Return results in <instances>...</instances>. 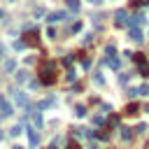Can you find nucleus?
Wrapping results in <instances>:
<instances>
[{
  "label": "nucleus",
  "mask_w": 149,
  "mask_h": 149,
  "mask_svg": "<svg viewBox=\"0 0 149 149\" xmlns=\"http://www.w3.org/2000/svg\"><path fill=\"white\" fill-rule=\"evenodd\" d=\"M74 114H77V116H86V107H84V105H77V107H74Z\"/></svg>",
  "instance_id": "obj_19"
},
{
  "label": "nucleus",
  "mask_w": 149,
  "mask_h": 149,
  "mask_svg": "<svg viewBox=\"0 0 149 149\" xmlns=\"http://www.w3.org/2000/svg\"><path fill=\"white\" fill-rule=\"evenodd\" d=\"M2 19H5V12H2V9H0V21H2Z\"/></svg>",
  "instance_id": "obj_36"
},
{
  "label": "nucleus",
  "mask_w": 149,
  "mask_h": 149,
  "mask_svg": "<svg viewBox=\"0 0 149 149\" xmlns=\"http://www.w3.org/2000/svg\"><path fill=\"white\" fill-rule=\"evenodd\" d=\"M28 140H30V147H35L40 142V135H37V128H28Z\"/></svg>",
  "instance_id": "obj_10"
},
{
  "label": "nucleus",
  "mask_w": 149,
  "mask_h": 149,
  "mask_svg": "<svg viewBox=\"0 0 149 149\" xmlns=\"http://www.w3.org/2000/svg\"><path fill=\"white\" fill-rule=\"evenodd\" d=\"M119 130H121V140H130V137H133L130 128H119Z\"/></svg>",
  "instance_id": "obj_16"
},
{
  "label": "nucleus",
  "mask_w": 149,
  "mask_h": 149,
  "mask_svg": "<svg viewBox=\"0 0 149 149\" xmlns=\"http://www.w3.org/2000/svg\"><path fill=\"white\" fill-rule=\"evenodd\" d=\"M95 135H98L100 140H107V133H105V130H95Z\"/></svg>",
  "instance_id": "obj_28"
},
{
  "label": "nucleus",
  "mask_w": 149,
  "mask_h": 149,
  "mask_svg": "<svg viewBox=\"0 0 149 149\" xmlns=\"http://www.w3.org/2000/svg\"><path fill=\"white\" fill-rule=\"evenodd\" d=\"M147 112H149V105H147Z\"/></svg>",
  "instance_id": "obj_40"
},
{
  "label": "nucleus",
  "mask_w": 149,
  "mask_h": 149,
  "mask_svg": "<svg viewBox=\"0 0 149 149\" xmlns=\"http://www.w3.org/2000/svg\"><path fill=\"white\" fill-rule=\"evenodd\" d=\"M107 65L116 70V68H119V58H116V56H112V58H107Z\"/></svg>",
  "instance_id": "obj_18"
},
{
  "label": "nucleus",
  "mask_w": 149,
  "mask_h": 149,
  "mask_svg": "<svg viewBox=\"0 0 149 149\" xmlns=\"http://www.w3.org/2000/svg\"><path fill=\"white\" fill-rule=\"evenodd\" d=\"M54 102H56L54 98H47V100H40V102H37V109H47V107H54Z\"/></svg>",
  "instance_id": "obj_12"
},
{
  "label": "nucleus",
  "mask_w": 149,
  "mask_h": 149,
  "mask_svg": "<svg viewBox=\"0 0 149 149\" xmlns=\"http://www.w3.org/2000/svg\"><path fill=\"white\" fill-rule=\"evenodd\" d=\"M144 149H149V142H147V144H144Z\"/></svg>",
  "instance_id": "obj_39"
},
{
  "label": "nucleus",
  "mask_w": 149,
  "mask_h": 149,
  "mask_svg": "<svg viewBox=\"0 0 149 149\" xmlns=\"http://www.w3.org/2000/svg\"><path fill=\"white\" fill-rule=\"evenodd\" d=\"M0 114H2V116H12V114H14V107L9 105V100H7L5 95H0Z\"/></svg>",
  "instance_id": "obj_3"
},
{
  "label": "nucleus",
  "mask_w": 149,
  "mask_h": 149,
  "mask_svg": "<svg viewBox=\"0 0 149 149\" xmlns=\"http://www.w3.org/2000/svg\"><path fill=\"white\" fill-rule=\"evenodd\" d=\"M140 74H144V77L149 74V65H147V63H142V65H140Z\"/></svg>",
  "instance_id": "obj_24"
},
{
  "label": "nucleus",
  "mask_w": 149,
  "mask_h": 149,
  "mask_svg": "<svg viewBox=\"0 0 149 149\" xmlns=\"http://www.w3.org/2000/svg\"><path fill=\"white\" fill-rule=\"evenodd\" d=\"M128 26H137V28H140V26H144V14H142V12L133 14V16H130V23H128Z\"/></svg>",
  "instance_id": "obj_8"
},
{
  "label": "nucleus",
  "mask_w": 149,
  "mask_h": 149,
  "mask_svg": "<svg viewBox=\"0 0 149 149\" xmlns=\"http://www.w3.org/2000/svg\"><path fill=\"white\" fill-rule=\"evenodd\" d=\"M137 95H149V84H142V86H137Z\"/></svg>",
  "instance_id": "obj_17"
},
{
  "label": "nucleus",
  "mask_w": 149,
  "mask_h": 149,
  "mask_svg": "<svg viewBox=\"0 0 149 149\" xmlns=\"http://www.w3.org/2000/svg\"><path fill=\"white\" fill-rule=\"evenodd\" d=\"M105 54H107L109 58H112V56H116V47H114V44H107V47H105Z\"/></svg>",
  "instance_id": "obj_15"
},
{
  "label": "nucleus",
  "mask_w": 149,
  "mask_h": 149,
  "mask_svg": "<svg viewBox=\"0 0 149 149\" xmlns=\"http://www.w3.org/2000/svg\"><path fill=\"white\" fill-rule=\"evenodd\" d=\"M12 149H23V147H12Z\"/></svg>",
  "instance_id": "obj_38"
},
{
  "label": "nucleus",
  "mask_w": 149,
  "mask_h": 149,
  "mask_svg": "<svg viewBox=\"0 0 149 149\" xmlns=\"http://www.w3.org/2000/svg\"><path fill=\"white\" fill-rule=\"evenodd\" d=\"M19 133H23V126H21V123H16V126H12V128H9V135H12V137H16Z\"/></svg>",
  "instance_id": "obj_14"
},
{
  "label": "nucleus",
  "mask_w": 149,
  "mask_h": 149,
  "mask_svg": "<svg viewBox=\"0 0 149 149\" xmlns=\"http://www.w3.org/2000/svg\"><path fill=\"white\" fill-rule=\"evenodd\" d=\"M5 70L12 72V70H14V61H5Z\"/></svg>",
  "instance_id": "obj_25"
},
{
  "label": "nucleus",
  "mask_w": 149,
  "mask_h": 149,
  "mask_svg": "<svg viewBox=\"0 0 149 149\" xmlns=\"http://www.w3.org/2000/svg\"><path fill=\"white\" fill-rule=\"evenodd\" d=\"M68 149H79V147H77V144H70V147H68Z\"/></svg>",
  "instance_id": "obj_35"
},
{
  "label": "nucleus",
  "mask_w": 149,
  "mask_h": 149,
  "mask_svg": "<svg viewBox=\"0 0 149 149\" xmlns=\"http://www.w3.org/2000/svg\"><path fill=\"white\" fill-rule=\"evenodd\" d=\"M2 137H5V133H2V130H0V140H2Z\"/></svg>",
  "instance_id": "obj_37"
},
{
  "label": "nucleus",
  "mask_w": 149,
  "mask_h": 149,
  "mask_svg": "<svg viewBox=\"0 0 149 149\" xmlns=\"http://www.w3.org/2000/svg\"><path fill=\"white\" fill-rule=\"evenodd\" d=\"M14 77H16V81H19V84H23V81H28V79H30V72H28V70H16V74H14Z\"/></svg>",
  "instance_id": "obj_9"
},
{
  "label": "nucleus",
  "mask_w": 149,
  "mask_h": 149,
  "mask_svg": "<svg viewBox=\"0 0 149 149\" xmlns=\"http://www.w3.org/2000/svg\"><path fill=\"white\" fill-rule=\"evenodd\" d=\"M63 19H68V12H63V9H58V12H51L49 14V23H56V21H63Z\"/></svg>",
  "instance_id": "obj_7"
},
{
  "label": "nucleus",
  "mask_w": 149,
  "mask_h": 149,
  "mask_svg": "<svg viewBox=\"0 0 149 149\" xmlns=\"http://www.w3.org/2000/svg\"><path fill=\"white\" fill-rule=\"evenodd\" d=\"M95 84H105V79L100 77V72H95Z\"/></svg>",
  "instance_id": "obj_30"
},
{
  "label": "nucleus",
  "mask_w": 149,
  "mask_h": 149,
  "mask_svg": "<svg viewBox=\"0 0 149 149\" xmlns=\"http://www.w3.org/2000/svg\"><path fill=\"white\" fill-rule=\"evenodd\" d=\"M88 2H91V5H100V0H88Z\"/></svg>",
  "instance_id": "obj_34"
},
{
  "label": "nucleus",
  "mask_w": 149,
  "mask_h": 149,
  "mask_svg": "<svg viewBox=\"0 0 149 149\" xmlns=\"http://www.w3.org/2000/svg\"><path fill=\"white\" fill-rule=\"evenodd\" d=\"M44 121H42V114H40V109H35L33 112V128H40Z\"/></svg>",
  "instance_id": "obj_11"
},
{
  "label": "nucleus",
  "mask_w": 149,
  "mask_h": 149,
  "mask_svg": "<svg viewBox=\"0 0 149 149\" xmlns=\"http://www.w3.org/2000/svg\"><path fill=\"white\" fill-rule=\"evenodd\" d=\"M123 114H128V116L137 114V105H135V102H128V105H126V109H123Z\"/></svg>",
  "instance_id": "obj_13"
},
{
  "label": "nucleus",
  "mask_w": 149,
  "mask_h": 149,
  "mask_svg": "<svg viewBox=\"0 0 149 149\" xmlns=\"http://www.w3.org/2000/svg\"><path fill=\"white\" fill-rule=\"evenodd\" d=\"M5 58V47H2V42H0V61Z\"/></svg>",
  "instance_id": "obj_32"
},
{
  "label": "nucleus",
  "mask_w": 149,
  "mask_h": 149,
  "mask_svg": "<svg viewBox=\"0 0 149 149\" xmlns=\"http://www.w3.org/2000/svg\"><path fill=\"white\" fill-rule=\"evenodd\" d=\"M128 95H130V98H135V95H137V86H135V88H128Z\"/></svg>",
  "instance_id": "obj_31"
},
{
  "label": "nucleus",
  "mask_w": 149,
  "mask_h": 149,
  "mask_svg": "<svg viewBox=\"0 0 149 149\" xmlns=\"http://www.w3.org/2000/svg\"><path fill=\"white\" fill-rule=\"evenodd\" d=\"M9 93H12V100H14L16 107H28V95H26V91H21V88H9Z\"/></svg>",
  "instance_id": "obj_2"
},
{
  "label": "nucleus",
  "mask_w": 149,
  "mask_h": 149,
  "mask_svg": "<svg viewBox=\"0 0 149 149\" xmlns=\"http://www.w3.org/2000/svg\"><path fill=\"white\" fill-rule=\"evenodd\" d=\"M93 123L100 126V123H102V114H95V116H93Z\"/></svg>",
  "instance_id": "obj_26"
},
{
  "label": "nucleus",
  "mask_w": 149,
  "mask_h": 149,
  "mask_svg": "<svg viewBox=\"0 0 149 149\" xmlns=\"http://www.w3.org/2000/svg\"><path fill=\"white\" fill-rule=\"evenodd\" d=\"M65 2H68V7H70V9H74V12L79 9V0H65Z\"/></svg>",
  "instance_id": "obj_23"
},
{
  "label": "nucleus",
  "mask_w": 149,
  "mask_h": 149,
  "mask_svg": "<svg viewBox=\"0 0 149 149\" xmlns=\"http://www.w3.org/2000/svg\"><path fill=\"white\" fill-rule=\"evenodd\" d=\"M72 137H86L84 135V128H72Z\"/></svg>",
  "instance_id": "obj_22"
},
{
  "label": "nucleus",
  "mask_w": 149,
  "mask_h": 149,
  "mask_svg": "<svg viewBox=\"0 0 149 149\" xmlns=\"http://www.w3.org/2000/svg\"><path fill=\"white\" fill-rule=\"evenodd\" d=\"M128 37H130L133 42H142V40H144V35H142V30H140L137 26H128Z\"/></svg>",
  "instance_id": "obj_5"
},
{
  "label": "nucleus",
  "mask_w": 149,
  "mask_h": 149,
  "mask_svg": "<svg viewBox=\"0 0 149 149\" xmlns=\"http://www.w3.org/2000/svg\"><path fill=\"white\" fill-rule=\"evenodd\" d=\"M23 37H26V40H23L26 44H37V42H40V33H37V30H33V28H28Z\"/></svg>",
  "instance_id": "obj_6"
},
{
  "label": "nucleus",
  "mask_w": 149,
  "mask_h": 149,
  "mask_svg": "<svg viewBox=\"0 0 149 149\" xmlns=\"http://www.w3.org/2000/svg\"><path fill=\"white\" fill-rule=\"evenodd\" d=\"M14 49H16V51L26 49V42H23V40H14Z\"/></svg>",
  "instance_id": "obj_20"
},
{
  "label": "nucleus",
  "mask_w": 149,
  "mask_h": 149,
  "mask_svg": "<svg viewBox=\"0 0 149 149\" xmlns=\"http://www.w3.org/2000/svg\"><path fill=\"white\" fill-rule=\"evenodd\" d=\"M133 61H135L137 65H142V63H144V54H133Z\"/></svg>",
  "instance_id": "obj_21"
},
{
  "label": "nucleus",
  "mask_w": 149,
  "mask_h": 149,
  "mask_svg": "<svg viewBox=\"0 0 149 149\" xmlns=\"http://www.w3.org/2000/svg\"><path fill=\"white\" fill-rule=\"evenodd\" d=\"M114 23L116 26H126L128 23V12L126 9H116L114 12Z\"/></svg>",
  "instance_id": "obj_4"
},
{
  "label": "nucleus",
  "mask_w": 149,
  "mask_h": 149,
  "mask_svg": "<svg viewBox=\"0 0 149 149\" xmlns=\"http://www.w3.org/2000/svg\"><path fill=\"white\" fill-rule=\"evenodd\" d=\"M47 35H49L51 40H56V30H54V28H49V30H47Z\"/></svg>",
  "instance_id": "obj_29"
},
{
  "label": "nucleus",
  "mask_w": 149,
  "mask_h": 149,
  "mask_svg": "<svg viewBox=\"0 0 149 149\" xmlns=\"http://www.w3.org/2000/svg\"><path fill=\"white\" fill-rule=\"evenodd\" d=\"M88 149H98V144H95V142L91 140V142H88Z\"/></svg>",
  "instance_id": "obj_33"
},
{
  "label": "nucleus",
  "mask_w": 149,
  "mask_h": 149,
  "mask_svg": "<svg viewBox=\"0 0 149 149\" xmlns=\"http://www.w3.org/2000/svg\"><path fill=\"white\" fill-rule=\"evenodd\" d=\"M54 81H56V63L54 61H44L42 63V70H40V84L51 86Z\"/></svg>",
  "instance_id": "obj_1"
},
{
  "label": "nucleus",
  "mask_w": 149,
  "mask_h": 149,
  "mask_svg": "<svg viewBox=\"0 0 149 149\" xmlns=\"http://www.w3.org/2000/svg\"><path fill=\"white\" fill-rule=\"evenodd\" d=\"M109 126H119V116H116V114L109 116Z\"/></svg>",
  "instance_id": "obj_27"
}]
</instances>
